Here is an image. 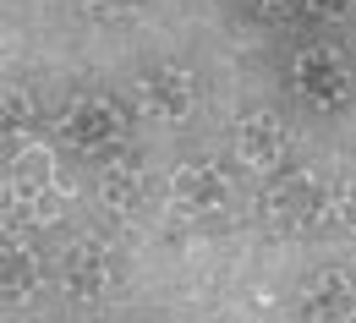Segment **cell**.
<instances>
[{
    "mask_svg": "<svg viewBox=\"0 0 356 323\" xmlns=\"http://www.w3.org/2000/svg\"><path fill=\"white\" fill-rule=\"evenodd\" d=\"M258 214L280 235H318L323 225H334V186H323L307 170H274V181L258 197Z\"/></svg>",
    "mask_w": 356,
    "mask_h": 323,
    "instance_id": "obj_1",
    "label": "cell"
},
{
    "mask_svg": "<svg viewBox=\"0 0 356 323\" xmlns=\"http://www.w3.org/2000/svg\"><path fill=\"white\" fill-rule=\"evenodd\" d=\"M55 138L83 159H110V154H127L132 121L110 93H72L55 115Z\"/></svg>",
    "mask_w": 356,
    "mask_h": 323,
    "instance_id": "obj_2",
    "label": "cell"
},
{
    "mask_svg": "<svg viewBox=\"0 0 356 323\" xmlns=\"http://www.w3.org/2000/svg\"><path fill=\"white\" fill-rule=\"evenodd\" d=\"M291 93L318 115L340 110L351 99V60L334 44H302L291 55Z\"/></svg>",
    "mask_w": 356,
    "mask_h": 323,
    "instance_id": "obj_3",
    "label": "cell"
},
{
    "mask_svg": "<svg viewBox=\"0 0 356 323\" xmlns=\"http://www.w3.org/2000/svg\"><path fill=\"white\" fill-rule=\"evenodd\" d=\"M197 99H203V83H197V72L181 66V60H159V66H148V72L137 77V110H143L148 121L176 126V121H186V115L197 110Z\"/></svg>",
    "mask_w": 356,
    "mask_h": 323,
    "instance_id": "obj_4",
    "label": "cell"
},
{
    "mask_svg": "<svg viewBox=\"0 0 356 323\" xmlns=\"http://www.w3.org/2000/svg\"><path fill=\"white\" fill-rule=\"evenodd\" d=\"M115 247L110 241H99V235H83V241H72L60 258H55V279H60V290L72 296V301H99V296H110L115 290Z\"/></svg>",
    "mask_w": 356,
    "mask_h": 323,
    "instance_id": "obj_5",
    "label": "cell"
},
{
    "mask_svg": "<svg viewBox=\"0 0 356 323\" xmlns=\"http://www.w3.org/2000/svg\"><path fill=\"white\" fill-rule=\"evenodd\" d=\"M170 208L181 220H214L230 208V176L214 159H186L170 170Z\"/></svg>",
    "mask_w": 356,
    "mask_h": 323,
    "instance_id": "obj_6",
    "label": "cell"
},
{
    "mask_svg": "<svg viewBox=\"0 0 356 323\" xmlns=\"http://www.w3.org/2000/svg\"><path fill=\"white\" fill-rule=\"evenodd\" d=\"M230 142H236V159L247 170H264V176H274L285 165V154H291V132H285V121L274 110H247L230 126Z\"/></svg>",
    "mask_w": 356,
    "mask_h": 323,
    "instance_id": "obj_7",
    "label": "cell"
},
{
    "mask_svg": "<svg viewBox=\"0 0 356 323\" xmlns=\"http://www.w3.org/2000/svg\"><path fill=\"white\" fill-rule=\"evenodd\" d=\"M296 318H318V323H346V318H356V279L340 274V269L307 279V285H302V296H296Z\"/></svg>",
    "mask_w": 356,
    "mask_h": 323,
    "instance_id": "obj_8",
    "label": "cell"
},
{
    "mask_svg": "<svg viewBox=\"0 0 356 323\" xmlns=\"http://www.w3.org/2000/svg\"><path fill=\"white\" fill-rule=\"evenodd\" d=\"M99 203L110 208V214H143V203H148V181H143V165H137L132 154H110V159H99Z\"/></svg>",
    "mask_w": 356,
    "mask_h": 323,
    "instance_id": "obj_9",
    "label": "cell"
},
{
    "mask_svg": "<svg viewBox=\"0 0 356 323\" xmlns=\"http://www.w3.org/2000/svg\"><path fill=\"white\" fill-rule=\"evenodd\" d=\"M39 285H44V258L28 241H17V235L6 231V247H0V296H6V307L33 301Z\"/></svg>",
    "mask_w": 356,
    "mask_h": 323,
    "instance_id": "obj_10",
    "label": "cell"
},
{
    "mask_svg": "<svg viewBox=\"0 0 356 323\" xmlns=\"http://www.w3.org/2000/svg\"><path fill=\"white\" fill-rule=\"evenodd\" d=\"M33 93L22 88V83H11L6 88V99H0V132H6V142H17V138H28L33 132Z\"/></svg>",
    "mask_w": 356,
    "mask_h": 323,
    "instance_id": "obj_11",
    "label": "cell"
},
{
    "mask_svg": "<svg viewBox=\"0 0 356 323\" xmlns=\"http://www.w3.org/2000/svg\"><path fill=\"white\" fill-rule=\"evenodd\" d=\"M334 186V225L346 235H356V176H346V181H329Z\"/></svg>",
    "mask_w": 356,
    "mask_h": 323,
    "instance_id": "obj_12",
    "label": "cell"
},
{
    "mask_svg": "<svg viewBox=\"0 0 356 323\" xmlns=\"http://www.w3.org/2000/svg\"><path fill=\"white\" fill-rule=\"evenodd\" d=\"M247 6H252V17H264V22H291V17L307 11V0H247Z\"/></svg>",
    "mask_w": 356,
    "mask_h": 323,
    "instance_id": "obj_13",
    "label": "cell"
},
{
    "mask_svg": "<svg viewBox=\"0 0 356 323\" xmlns=\"http://www.w3.org/2000/svg\"><path fill=\"white\" fill-rule=\"evenodd\" d=\"M88 17H127V11H137L143 0H77Z\"/></svg>",
    "mask_w": 356,
    "mask_h": 323,
    "instance_id": "obj_14",
    "label": "cell"
},
{
    "mask_svg": "<svg viewBox=\"0 0 356 323\" xmlns=\"http://www.w3.org/2000/svg\"><path fill=\"white\" fill-rule=\"evenodd\" d=\"M351 6H356V0H307V11H312V17H346Z\"/></svg>",
    "mask_w": 356,
    "mask_h": 323,
    "instance_id": "obj_15",
    "label": "cell"
}]
</instances>
